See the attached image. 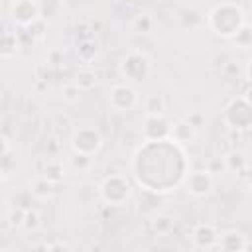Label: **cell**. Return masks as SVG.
I'll return each instance as SVG.
<instances>
[{"label": "cell", "instance_id": "obj_9", "mask_svg": "<svg viewBox=\"0 0 252 252\" xmlns=\"http://www.w3.org/2000/svg\"><path fill=\"white\" fill-rule=\"evenodd\" d=\"M142 138L144 142H159V140L171 138V122L165 118V114L144 116Z\"/></svg>", "mask_w": 252, "mask_h": 252}, {"label": "cell", "instance_id": "obj_25", "mask_svg": "<svg viewBox=\"0 0 252 252\" xmlns=\"http://www.w3.org/2000/svg\"><path fill=\"white\" fill-rule=\"evenodd\" d=\"M39 226H41V217H39V213H37L35 209H28L22 228L28 230V232H35V230H39Z\"/></svg>", "mask_w": 252, "mask_h": 252}, {"label": "cell", "instance_id": "obj_26", "mask_svg": "<svg viewBox=\"0 0 252 252\" xmlns=\"http://www.w3.org/2000/svg\"><path fill=\"white\" fill-rule=\"evenodd\" d=\"M26 207H22V205H16L10 213H8V224L12 226V228H22L24 226V219H26Z\"/></svg>", "mask_w": 252, "mask_h": 252}, {"label": "cell", "instance_id": "obj_4", "mask_svg": "<svg viewBox=\"0 0 252 252\" xmlns=\"http://www.w3.org/2000/svg\"><path fill=\"white\" fill-rule=\"evenodd\" d=\"M118 69L126 81H144L150 75V59L144 51H130L124 55Z\"/></svg>", "mask_w": 252, "mask_h": 252}, {"label": "cell", "instance_id": "obj_2", "mask_svg": "<svg viewBox=\"0 0 252 252\" xmlns=\"http://www.w3.org/2000/svg\"><path fill=\"white\" fill-rule=\"evenodd\" d=\"M100 199L110 207H122L132 197V183L126 179V175L112 173L98 185Z\"/></svg>", "mask_w": 252, "mask_h": 252}, {"label": "cell", "instance_id": "obj_30", "mask_svg": "<svg viewBox=\"0 0 252 252\" xmlns=\"http://www.w3.org/2000/svg\"><path fill=\"white\" fill-rule=\"evenodd\" d=\"M185 118H187V120H189V122H191V124H193L197 130H199V128L205 124V116H203L201 112H191V114H189V116H185Z\"/></svg>", "mask_w": 252, "mask_h": 252}, {"label": "cell", "instance_id": "obj_24", "mask_svg": "<svg viewBox=\"0 0 252 252\" xmlns=\"http://www.w3.org/2000/svg\"><path fill=\"white\" fill-rule=\"evenodd\" d=\"M77 55L83 63H91L94 57H96V45L91 41V39H85V41H79V47H77Z\"/></svg>", "mask_w": 252, "mask_h": 252}, {"label": "cell", "instance_id": "obj_34", "mask_svg": "<svg viewBox=\"0 0 252 252\" xmlns=\"http://www.w3.org/2000/svg\"><path fill=\"white\" fill-rule=\"evenodd\" d=\"M242 96H244V98H246V100H248V102L252 104V85H248V87L244 89V93H242Z\"/></svg>", "mask_w": 252, "mask_h": 252}, {"label": "cell", "instance_id": "obj_33", "mask_svg": "<svg viewBox=\"0 0 252 252\" xmlns=\"http://www.w3.org/2000/svg\"><path fill=\"white\" fill-rule=\"evenodd\" d=\"M244 179H246V183H248V187L252 191V165H248V169L244 171Z\"/></svg>", "mask_w": 252, "mask_h": 252}, {"label": "cell", "instance_id": "obj_11", "mask_svg": "<svg viewBox=\"0 0 252 252\" xmlns=\"http://www.w3.org/2000/svg\"><path fill=\"white\" fill-rule=\"evenodd\" d=\"M199 130L187 120V118H179L175 122H171V140L177 142L179 146H187L193 144L197 138Z\"/></svg>", "mask_w": 252, "mask_h": 252}, {"label": "cell", "instance_id": "obj_32", "mask_svg": "<svg viewBox=\"0 0 252 252\" xmlns=\"http://www.w3.org/2000/svg\"><path fill=\"white\" fill-rule=\"evenodd\" d=\"M244 77H246V81L252 85V59L246 63V67H244Z\"/></svg>", "mask_w": 252, "mask_h": 252}, {"label": "cell", "instance_id": "obj_23", "mask_svg": "<svg viewBox=\"0 0 252 252\" xmlns=\"http://www.w3.org/2000/svg\"><path fill=\"white\" fill-rule=\"evenodd\" d=\"M132 30L136 33H150L154 30V20L150 14H138L134 20H132Z\"/></svg>", "mask_w": 252, "mask_h": 252}, {"label": "cell", "instance_id": "obj_29", "mask_svg": "<svg viewBox=\"0 0 252 252\" xmlns=\"http://www.w3.org/2000/svg\"><path fill=\"white\" fill-rule=\"evenodd\" d=\"M39 248H43V250H71V246L65 242V240H55V242H45V244H41Z\"/></svg>", "mask_w": 252, "mask_h": 252}, {"label": "cell", "instance_id": "obj_31", "mask_svg": "<svg viewBox=\"0 0 252 252\" xmlns=\"http://www.w3.org/2000/svg\"><path fill=\"white\" fill-rule=\"evenodd\" d=\"M47 61H49L51 65H61V63H63V51H61V49H53V51H49Z\"/></svg>", "mask_w": 252, "mask_h": 252}, {"label": "cell", "instance_id": "obj_21", "mask_svg": "<svg viewBox=\"0 0 252 252\" xmlns=\"http://www.w3.org/2000/svg\"><path fill=\"white\" fill-rule=\"evenodd\" d=\"M75 85L81 89V91H91L94 89L96 85V73L91 69V67H81L75 75Z\"/></svg>", "mask_w": 252, "mask_h": 252}, {"label": "cell", "instance_id": "obj_13", "mask_svg": "<svg viewBox=\"0 0 252 252\" xmlns=\"http://www.w3.org/2000/svg\"><path fill=\"white\" fill-rule=\"evenodd\" d=\"M55 183L53 181H49L47 177H43V175H37V177H33L32 181H30V195L32 197H35V199H39V201H47V199H51L53 195H55Z\"/></svg>", "mask_w": 252, "mask_h": 252}, {"label": "cell", "instance_id": "obj_15", "mask_svg": "<svg viewBox=\"0 0 252 252\" xmlns=\"http://www.w3.org/2000/svg\"><path fill=\"white\" fill-rule=\"evenodd\" d=\"M224 163H226V171L230 173H240L244 175V171L248 169V158L242 150H232L224 156Z\"/></svg>", "mask_w": 252, "mask_h": 252}, {"label": "cell", "instance_id": "obj_10", "mask_svg": "<svg viewBox=\"0 0 252 252\" xmlns=\"http://www.w3.org/2000/svg\"><path fill=\"white\" fill-rule=\"evenodd\" d=\"M219 236H220V232H219L213 224H209V222L197 224V226L193 228V232H191L193 246L199 248V250H213V248H217Z\"/></svg>", "mask_w": 252, "mask_h": 252}, {"label": "cell", "instance_id": "obj_27", "mask_svg": "<svg viewBox=\"0 0 252 252\" xmlns=\"http://www.w3.org/2000/svg\"><path fill=\"white\" fill-rule=\"evenodd\" d=\"M81 93H83V91H81V89H79L75 83H69V85L61 87V96H63V100H65V102H69V104L79 102Z\"/></svg>", "mask_w": 252, "mask_h": 252}, {"label": "cell", "instance_id": "obj_36", "mask_svg": "<svg viewBox=\"0 0 252 252\" xmlns=\"http://www.w3.org/2000/svg\"><path fill=\"white\" fill-rule=\"evenodd\" d=\"M122 2H136V0H122Z\"/></svg>", "mask_w": 252, "mask_h": 252}, {"label": "cell", "instance_id": "obj_8", "mask_svg": "<svg viewBox=\"0 0 252 252\" xmlns=\"http://www.w3.org/2000/svg\"><path fill=\"white\" fill-rule=\"evenodd\" d=\"M108 104H110V108H114L118 112H128V110L136 108V104H138V93L128 83L114 85L110 89V93H108Z\"/></svg>", "mask_w": 252, "mask_h": 252}, {"label": "cell", "instance_id": "obj_3", "mask_svg": "<svg viewBox=\"0 0 252 252\" xmlns=\"http://www.w3.org/2000/svg\"><path fill=\"white\" fill-rule=\"evenodd\" d=\"M222 120L232 130H238V132L250 130L252 128V104L242 94L236 96V98H232L226 104V108H224Z\"/></svg>", "mask_w": 252, "mask_h": 252}, {"label": "cell", "instance_id": "obj_6", "mask_svg": "<svg viewBox=\"0 0 252 252\" xmlns=\"http://www.w3.org/2000/svg\"><path fill=\"white\" fill-rule=\"evenodd\" d=\"M102 146V136L93 126H79L71 134V150L94 156Z\"/></svg>", "mask_w": 252, "mask_h": 252}, {"label": "cell", "instance_id": "obj_14", "mask_svg": "<svg viewBox=\"0 0 252 252\" xmlns=\"http://www.w3.org/2000/svg\"><path fill=\"white\" fill-rule=\"evenodd\" d=\"M0 171L2 181H8L12 175H16V158L12 154V144L6 136H2V154H0Z\"/></svg>", "mask_w": 252, "mask_h": 252}, {"label": "cell", "instance_id": "obj_12", "mask_svg": "<svg viewBox=\"0 0 252 252\" xmlns=\"http://www.w3.org/2000/svg\"><path fill=\"white\" fill-rule=\"evenodd\" d=\"M219 250L224 252H244L246 250V236L238 230H224L219 236Z\"/></svg>", "mask_w": 252, "mask_h": 252}, {"label": "cell", "instance_id": "obj_22", "mask_svg": "<svg viewBox=\"0 0 252 252\" xmlns=\"http://www.w3.org/2000/svg\"><path fill=\"white\" fill-rule=\"evenodd\" d=\"M69 165L71 169L83 173V171H89L93 167V156L91 154H83V152H73L71 158H69Z\"/></svg>", "mask_w": 252, "mask_h": 252}, {"label": "cell", "instance_id": "obj_7", "mask_svg": "<svg viewBox=\"0 0 252 252\" xmlns=\"http://www.w3.org/2000/svg\"><path fill=\"white\" fill-rule=\"evenodd\" d=\"M183 187L189 195H193L197 199L207 197V195H211V191L215 187L213 173L209 169H191L183 177Z\"/></svg>", "mask_w": 252, "mask_h": 252}, {"label": "cell", "instance_id": "obj_28", "mask_svg": "<svg viewBox=\"0 0 252 252\" xmlns=\"http://www.w3.org/2000/svg\"><path fill=\"white\" fill-rule=\"evenodd\" d=\"M213 175L215 173H219V171H226V163H224V156L222 158H217V159H213L211 163H209V167H207Z\"/></svg>", "mask_w": 252, "mask_h": 252}, {"label": "cell", "instance_id": "obj_1", "mask_svg": "<svg viewBox=\"0 0 252 252\" xmlns=\"http://www.w3.org/2000/svg\"><path fill=\"white\" fill-rule=\"evenodd\" d=\"M207 28L224 39H230L244 24H246V14L244 10L234 4V2H220L215 8L209 10L207 14Z\"/></svg>", "mask_w": 252, "mask_h": 252}, {"label": "cell", "instance_id": "obj_19", "mask_svg": "<svg viewBox=\"0 0 252 252\" xmlns=\"http://www.w3.org/2000/svg\"><path fill=\"white\" fill-rule=\"evenodd\" d=\"M175 228V219L171 217V215H156L154 219H152V230L158 234V236H165V234H169L171 230Z\"/></svg>", "mask_w": 252, "mask_h": 252}, {"label": "cell", "instance_id": "obj_17", "mask_svg": "<svg viewBox=\"0 0 252 252\" xmlns=\"http://www.w3.org/2000/svg\"><path fill=\"white\" fill-rule=\"evenodd\" d=\"M165 114V98L158 93H152L144 98V116H158Z\"/></svg>", "mask_w": 252, "mask_h": 252}, {"label": "cell", "instance_id": "obj_5", "mask_svg": "<svg viewBox=\"0 0 252 252\" xmlns=\"http://www.w3.org/2000/svg\"><path fill=\"white\" fill-rule=\"evenodd\" d=\"M10 18L16 26L28 30L41 20V6L37 0H14L10 6Z\"/></svg>", "mask_w": 252, "mask_h": 252}, {"label": "cell", "instance_id": "obj_16", "mask_svg": "<svg viewBox=\"0 0 252 252\" xmlns=\"http://www.w3.org/2000/svg\"><path fill=\"white\" fill-rule=\"evenodd\" d=\"M20 51V41L14 32H4L2 35V45H0V57L2 59H12Z\"/></svg>", "mask_w": 252, "mask_h": 252}, {"label": "cell", "instance_id": "obj_20", "mask_svg": "<svg viewBox=\"0 0 252 252\" xmlns=\"http://www.w3.org/2000/svg\"><path fill=\"white\" fill-rule=\"evenodd\" d=\"M228 41L238 49H252V24L246 22Z\"/></svg>", "mask_w": 252, "mask_h": 252}, {"label": "cell", "instance_id": "obj_18", "mask_svg": "<svg viewBox=\"0 0 252 252\" xmlns=\"http://www.w3.org/2000/svg\"><path fill=\"white\" fill-rule=\"evenodd\" d=\"M41 175L47 177L49 181H53L55 185H59V183L65 179V175H67V169H65L63 161H59V159H49V161L45 163Z\"/></svg>", "mask_w": 252, "mask_h": 252}, {"label": "cell", "instance_id": "obj_35", "mask_svg": "<svg viewBox=\"0 0 252 252\" xmlns=\"http://www.w3.org/2000/svg\"><path fill=\"white\" fill-rule=\"evenodd\" d=\"M246 250L252 252V238H246Z\"/></svg>", "mask_w": 252, "mask_h": 252}]
</instances>
